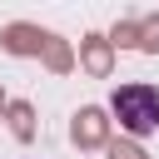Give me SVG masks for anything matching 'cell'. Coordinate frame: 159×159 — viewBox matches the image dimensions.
I'll use <instances>...</instances> for the list:
<instances>
[{
  "label": "cell",
  "instance_id": "obj_1",
  "mask_svg": "<svg viewBox=\"0 0 159 159\" xmlns=\"http://www.w3.org/2000/svg\"><path fill=\"white\" fill-rule=\"evenodd\" d=\"M109 109H114V119H119L134 139H149V134L159 129V89H154V84H119V89L109 94Z\"/></svg>",
  "mask_w": 159,
  "mask_h": 159
}]
</instances>
